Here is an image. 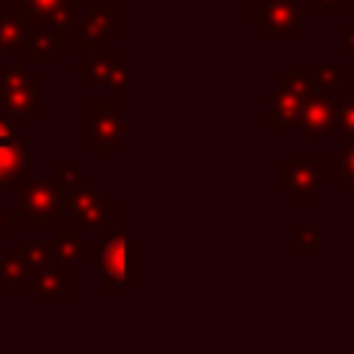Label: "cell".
Listing matches in <instances>:
<instances>
[{
	"instance_id": "5bb4252c",
	"label": "cell",
	"mask_w": 354,
	"mask_h": 354,
	"mask_svg": "<svg viewBox=\"0 0 354 354\" xmlns=\"http://www.w3.org/2000/svg\"><path fill=\"white\" fill-rule=\"evenodd\" d=\"M66 285H69V279H66V263H61V260H50L36 277H33V282H30V288L44 299V301H53V304H64L66 301Z\"/></svg>"
},
{
	"instance_id": "d4e9b609",
	"label": "cell",
	"mask_w": 354,
	"mask_h": 354,
	"mask_svg": "<svg viewBox=\"0 0 354 354\" xmlns=\"http://www.w3.org/2000/svg\"><path fill=\"white\" fill-rule=\"evenodd\" d=\"M343 8H346V6H343V0H318V3H315V11H318L321 17H332V14H335V17H340V14H343Z\"/></svg>"
},
{
	"instance_id": "ffe728a7",
	"label": "cell",
	"mask_w": 354,
	"mask_h": 354,
	"mask_svg": "<svg viewBox=\"0 0 354 354\" xmlns=\"http://www.w3.org/2000/svg\"><path fill=\"white\" fill-rule=\"evenodd\" d=\"M329 174L337 177L346 191H354V141L343 152L329 155Z\"/></svg>"
},
{
	"instance_id": "52a82bcc",
	"label": "cell",
	"mask_w": 354,
	"mask_h": 354,
	"mask_svg": "<svg viewBox=\"0 0 354 354\" xmlns=\"http://www.w3.org/2000/svg\"><path fill=\"white\" fill-rule=\"evenodd\" d=\"M116 8L119 3L113 0H94L86 11V17L80 19V39H77V50L80 53H97L102 50L108 41L116 39Z\"/></svg>"
},
{
	"instance_id": "4fadbf2b",
	"label": "cell",
	"mask_w": 354,
	"mask_h": 354,
	"mask_svg": "<svg viewBox=\"0 0 354 354\" xmlns=\"http://www.w3.org/2000/svg\"><path fill=\"white\" fill-rule=\"evenodd\" d=\"M50 243H53V257L72 266V263H80L83 254H91L100 241L80 238L77 227H53V241Z\"/></svg>"
},
{
	"instance_id": "30bf717a",
	"label": "cell",
	"mask_w": 354,
	"mask_h": 354,
	"mask_svg": "<svg viewBox=\"0 0 354 354\" xmlns=\"http://www.w3.org/2000/svg\"><path fill=\"white\" fill-rule=\"evenodd\" d=\"M254 25L266 28L271 41L290 36L301 25V3L299 0H260L254 6Z\"/></svg>"
},
{
	"instance_id": "8992f818",
	"label": "cell",
	"mask_w": 354,
	"mask_h": 354,
	"mask_svg": "<svg viewBox=\"0 0 354 354\" xmlns=\"http://www.w3.org/2000/svg\"><path fill=\"white\" fill-rule=\"evenodd\" d=\"M88 113H91V133H88V147H91V152H97V155L116 152L119 144H122L124 136H127V122H124L119 105H116V102L94 100V102L88 105Z\"/></svg>"
},
{
	"instance_id": "44dd1931",
	"label": "cell",
	"mask_w": 354,
	"mask_h": 354,
	"mask_svg": "<svg viewBox=\"0 0 354 354\" xmlns=\"http://www.w3.org/2000/svg\"><path fill=\"white\" fill-rule=\"evenodd\" d=\"M279 86H285V88H290L293 94H299L301 100L310 94V91H315V83H313V77L307 75V69H304V64H293L290 66V72L279 80Z\"/></svg>"
},
{
	"instance_id": "7402d4cb",
	"label": "cell",
	"mask_w": 354,
	"mask_h": 354,
	"mask_svg": "<svg viewBox=\"0 0 354 354\" xmlns=\"http://www.w3.org/2000/svg\"><path fill=\"white\" fill-rule=\"evenodd\" d=\"M313 83H315V88L318 91H335V88H340L343 86V69H340V64H321L318 66V72H315V77H313Z\"/></svg>"
},
{
	"instance_id": "f1b7e54d",
	"label": "cell",
	"mask_w": 354,
	"mask_h": 354,
	"mask_svg": "<svg viewBox=\"0 0 354 354\" xmlns=\"http://www.w3.org/2000/svg\"><path fill=\"white\" fill-rule=\"evenodd\" d=\"M343 102H354V88H343Z\"/></svg>"
},
{
	"instance_id": "3957f363",
	"label": "cell",
	"mask_w": 354,
	"mask_h": 354,
	"mask_svg": "<svg viewBox=\"0 0 354 354\" xmlns=\"http://www.w3.org/2000/svg\"><path fill=\"white\" fill-rule=\"evenodd\" d=\"M17 216L28 218V227L36 230H47L53 227L55 218H61L66 213L64 205V194L58 191V185L50 177H19L17 180Z\"/></svg>"
},
{
	"instance_id": "83f0119b",
	"label": "cell",
	"mask_w": 354,
	"mask_h": 354,
	"mask_svg": "<svg viewBox=\"0 0 354 354\" xmlns=\"http://www.w3.org/2000/svg\"><path fill=\"white\" fill-rule=\"evenodd\" d=\"M343 53H354V28H346L343 30V44H340Z\"/></svg>"
},
{
	"instance_id": "603a6c76",
	"label": "cell",
	"mask_w": 354,
	"mask_h": 354,
	"mask_svg": "<svg viewBox=\"0 0 354 354\" xmlns=\"http://www.w3.org/2000/svg\"><path fill=\"white\" fill-rule=\"evenodd\" d=\"M321 246V238L315 230L310 227H299L296 235H293V243H290V252L293 254H304V252H315Z\"/></svg>"
},
{
	"instance_id": "e0dca14e",
	"label": "cell",
	"mask_w": 354,
	"mask_h": 354,
	"mask_svg": "<svg viewBox=\"0 0 354 354\" xmlns=\"http://www.w3.org/2000/svg\"><path fill=\"white\" fill-rule=\"evenodd\" d=\"M25 174H28V141L17 138L11 147L0 149V191L17 185V180Z\"/></svg>"
},
{
	"instance_id": "d6986e66",
	"label": "cell",
	"mask_w": 354,
	"mask_h": 354,
	"mask_svg": "<svg viewBox=\"0 0 354 354\" xmlns=\"http://www.w3.org/2000/svg\"><path fill=\"white\" fill-rule=\"evenodd\" d=\"M14 252H17L19 260L28 266L30 282H33V277L53 260V243H50V241H17V249H14Z\"/></svg>"
},
{
	"instance_id": "cb8c5ba5",
	"label": "cell",
	"mask_w": 354,
	"mask_h": 354,
	"mask_svg": "<svg viewBox=\"0 0 354 354\" xmlns=\"http://www.w3.org/2000/svg\"><path fill=\"white\" fill-rule=\"evenodd\" d=\"M337 127L343 130L346 144H351V141H354V102H343V105H340V113H337Z\"/></svg>"
},
{
	"instance_id": "2e32d148",
	"label": "cell",
	"mask_w": 354,
	"mask_h": 354,
	"mask_svg": "<svg viewBox=\"0 0 354 354\" xmlns=\"http://www.w3.org/2000/svg\"><path fill=\"white\" fill-rule=\"evenodd\" d=\"M30 39V25L11 8L0 11V53H25Z\"/></svg>"
},
{
	"instance_id": "6da1fadb",
	"label": "cell",
	"mask_w": 354,
	"mask_h": 354,
	"mask_svg": "<svg viewBox=\"0 0 354 354\" xmlns=\"http://www.w3.org/2000/svg\"><path fill=\"white\" fill-rule=\"evenodd\" d=\"M58 191L64 194V205H66V213H72L80 227L86 230H97V232H108L116 227L119 221V207L113 202H108L105 196H100L91 185L88 177H83L80 169L75 166H64V163H55L53 166V177H50Z\"/></svg>"
},
{
	"instance_id": "5b68a950",
	"label": "cell",
	"mask_w": 354,
	"mask_h": 354,
	"mask_svg": "<svg viewBox=\"0 0 354 354\" xmlns=\"http://www.w3.org/2000/svg\"><path fill=\"white\" fill-rule=\"evenodd\" d=\"M279 188L301 205L318 202L321 174H318V155L315 152H293L288 163L279 166Z\"/></svg>"
},
{
	"instance_id": "ac0fdd59",
	"label": "cell",
	"mask_w": 354,
	"mask_h": 354,
	"mask_svg": "<svg viewBox=\"0 0 354 354\" xmlns=\"http://www.w3.org/2000/svg\"><path fill=\"white\" fill-rule=\"evenodd\" d=\"M0 285L6 293L30 290V271L17 252H0Z\"/></svg>"
},
{
	"instance_id": "7a4b0ae2",
	"label": "cell",
	"mask_w": 354,
	"mask_h": 354,
	"mask_svg": "<svg viewBox=\"0 0 354 354\" xmlns=\"http://www.w3.org/2000/svg\"><path fill=\"white\" fill-rule=\"evenodd\" d=\"M41 102V77L30 75L22 64H8L0 72V105L17 130H25L39 113Z\"/></svg>"
},
{
	"instance_id": "9c48e42d",
	"label": "cell",
	"mask_w": 354,
	"mask_h": 354,
	"mask_svg": "<svg viewBox=\"0 0 354 354\" xmlns=\"http://www.w3.org/2000/svg\"><path fill=\"white\" fill-rule=\"evenodd\" d=\"M77 75L83 80H88L91 86L97 88H113V91H124L127 88V77H130V69L127 64H122L119 53L116 50H97L91 53V58L86 64L77 66Z\"/></svg>"
},
{
	"instance_id": "9a60e30c",
	"label": "cell",
	"mask_w": 354,
	"mask_h": 354,
	"mask_svg": "<svg viewBox=\"0 0 354 354\" xmlns=\"http://www.w3.org/2000/svg\"><path fill=\"white\" fill-rule=\"evenodd\" d=\"M299 108H301V97L293 94L290 88L279 86L271 94V111H268V127L271 130H290L299 127Z\"/></svg>"
},
{
	"instance_id": "277c9868",
	"label": "cell",
	"mask_w": 354,
	"mask_h": 354,
	"mask_svg": "<svg viewBox=\"0 0 354 354\" xmlns=\"http://www.w3.org/2000/svg\"><path fill=\"white\" fill-rule=\"evenodd\" d=\"M127 230H108L105 238L91 252L100 271H102V288L108 293H124L130 290V274H127Z\"/></svg>"
},
{
	"instance_id": "f546056e",
	"label": "cell",
	"mask_w": 354,
	"mask_h": 354,
	"mask_svg": "<svg viewBox=\"0 0 354 354\" xmlns=\"http://www.w3.org/2000/svg\"><path fill=\"white\" fill-rule=\"evenodd\" d=\"M113 3H127V0H113Z\"/></svg>"
},
{
	"instance_id": "4316f807",
	"label": "cell",
	"mask_w": 354,
	"mask_h": 354,
	"mask_svg": "<svg viewBox=\"0 0 354 354\" xmlns=\"http://www.w3.org/2000/svg\"><path fill=\"white\" fill-rule=\"evenodd\" d=\"M17 224H19V216H17V213H6V210L0 207V241H3V238H6V232H8V230H14Z\"/></svg>"
},
{
	"instance_id": "484cf974",
	"label": "cell",
	"mask_w": 354,
	"mask_h": 354,
	"mask_svg": "<svg viewBox=\"0 0 354 354\" xmlns=\"http://www.w3.org/2000/svg\"><path fill=\"white\" fill-rule=\"evenodd\" d=\"M14 141H17V127H14V122H11V119H0V149L11 147Z\"/></svg>"
},
{
	"instance_id": "8fae6325",
	"label": "cell",
	"mask_w": 354,
	"mask_h": 354,
	"mask_svg": "<svg viewBox=\"0 0 354 354\" xmlns=\"http://www.w3.org/2000/svg\"><path fill=\"white\" fill-rule=\"evenodd\" d=\"M337 113H340V102L332 100V94L326 91H310L301 100L299 108V127L304 130V136H326L332 127H337Z\"/></svg>"
},
{
	"instance_id": "ba28073f",
	"label": "cell",
	"mask_w": 354,
	"mask_h": 354,
	"mask_svg": "<svg viewBox=\"0 0 354 354\" xmlns=\"http://www.w3.org/2000/svg\"><path fill=\"white\" fill-rule=\"evenodd\" d=\"M30 28H41V25H61V28H72L77 25V11H80V0H6Z\"/></svg>"
},
{
	"instance_id": "7c38bea8",
	"label": "cell",
	"mask_w": 354,
	"mask_h": 354,
	"mask_svg": "<svg viewBox=\"0 0 354 354\" xmlns=\"http://www.w3.org/2000/svg\"><path fill=\"white\" fill-rule=\"evenodd\" d=\"M66 50V28L61 25H41V28H30V39H28V61L33 66L41 64H53L55 55H61Z\"/></svg>"
}]
</instances>
